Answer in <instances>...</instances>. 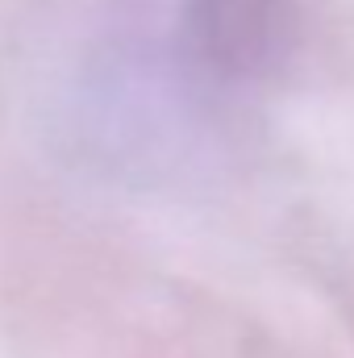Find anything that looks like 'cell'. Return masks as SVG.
<instances>
[{
  "label": "cell",
  "instance_id": "cell-1",
  "mask_svg": "<svg viewBox=\"0 0 354 358\" xmlns=\"http://www.w3.org/2000/svg\"><path fill=\"white\" fill-rule=\"evenodd\" d=\"M187 46L221 84L288 80L309 55L321 0H183Z\"/></svg>",
  "mask_w": 354,
  "mask_h": 358
}]
</instances>
